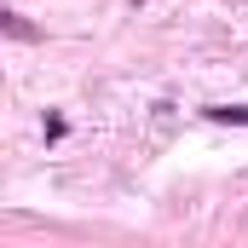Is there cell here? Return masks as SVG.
Segmentation results:
<instances>
[{
  "instance_id": "7a4b0ae2",
  "label": "cell",
  "mask_w": 248,
  "mask_h": 248,
  "mask_svg": "<svg viewBox=\"0 0 248 248\" xmlns=\"http://www.w3.org/2000/svg\"><path fill=\"white\" fill-rule=\"evenodd\" d=\"M6 29H12V35H17V41H35V29H29V23H23V17H17V12H6Z\"/></svg>"
},
{
  "instance_id": "6da1fadb",
  "label": "cell",
  "mask_w": 248,
  "mask_h": 248,
  "mask_svg": "<svg viewBox=\"0 0 248 248\" xmlns=\"http://www.w3.org/2000/svg\"><path fill=\"white\" fill-rule=\"evenodd\" d=\"M208 122H231V127H248V104H214Z\"/></svg>"
}]
</instances>
